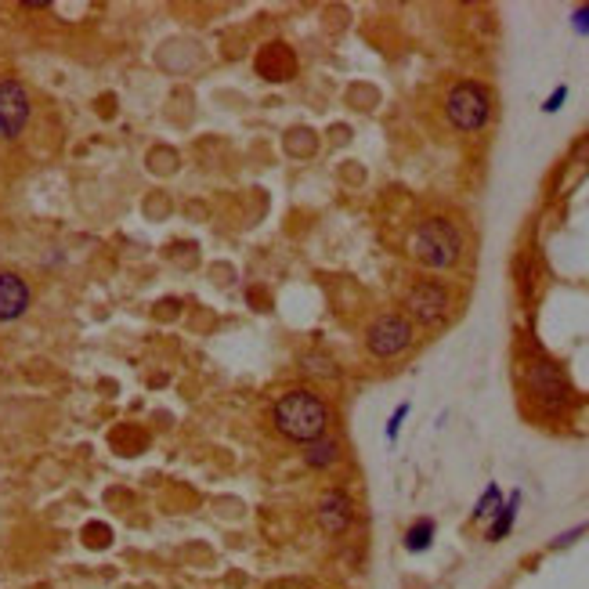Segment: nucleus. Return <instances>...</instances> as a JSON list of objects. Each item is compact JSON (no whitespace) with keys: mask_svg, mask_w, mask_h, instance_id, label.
I'll list each match as a JSON object with an SVG mask.
<instances>
[{"mask_svg":"<svg viewBox=\"0 0 589 589\" xmlns=\"http://www.w3.org/2000/svg\"><path fill=\"white\" fill-rule=\"evenodd\" d=\"M304 372H318V376H333V369H330V358H325V355H307V358H304Z\"/></svg>","mask_w":589,"mask_h":589,"instance_id":"14","label":"nucleus"},{"mask_svg":"<svg viewBox=\"0 0 589 589\" xmlns=\"http://www.w3.org/2000/svg\"><path fill=\"white\" fill-rule=\"evenodd\" d=\"M564 98H568V87H557L550 98H546V105H543V112H557L560 105H564Z\"/></svg>","mask_w":589,"mask_h":589,"instance_id":"16","label":"nucleus"},{"mask_svg":"<svg viewBox=\"0 0 589 589\" xmlns=\"http://www.w3.org/2000/svg\"><path fill=\"white\" fill-rule=\"evenodd\" d=\"M405 307H409V315H413L416 322L434 325V322H441L445 311H448V290L438 286V282H416V286L405 293Z\"/></svg>","mask_w":589,"mask_h":589,"instance_id":"6","label":"nucleus"},{"mask_svg":"<svg viewBox=\"0 0 589 589\" xmlns=\"http://www.w3.org/2000/svg\"><path fill=\"white\" fill-rule=\"evenodd\" d=\"M29 123V91L19 80H0V138H19Z\"/></svg>","mask_w":589,"mask_h":589,"instance_id":"5","label":"nucleus"},{"mask_svg":"<svg viewBox=\"0 0 589 589\" xmlns=\"http://www.w3.org/2000/svg\"><path fill=\"white\" fill-rule=\"evenodd\" d=\"M445 112L452 119V127H460V130H481L492 116V94L474 84V80H463V84H455L445 98Z\"/></svg>","mask_w":589,"mask_h":589,"instance_id":"3","label":"nucleus"},{"mask_svg":"<svg viewBox=\"0 0 589 589\" xmlns=\"http://www.w3.org/2000/svg\"><path fill=\"white\" fill-rule=\"evenodd\" d=\"M434 532H438V525H434L430 517L416 520V525L405 532V550H409V553H423V550L434 543Z\"/></svg>","mask_w":589,"mask_h":589,"instance_id":"12","label":"nucleus"},{"mask_svg":"<svg viewBox=\"0 0 589 589\" xmlns=\"http://www.w3.org/2000/svg\"><path fill=\"white\" fill-rule=\"evenodd\" d=\"M304 460H307V467H333L337 460H340V445L333 441V438H318V441H311L307 445V452H304Z\"/></svg>","mask_w":589,"mask_h":589,"instance_id":"10","label":"nucleus"},{"mask_svg":"<svg viewBox=\"0 0 589 589\" xmlns=\"http://www.w3.org/2000/svg\"><path fill=\"white\" fill-rule=\"evenodd\" d=\"M351 517H355V503L348 492H325L318 499V525L325 536H344L351 528Z\"/></svg>","mask_w":589,"mask_h":589,"instance_id":"7","label":"nucleus"},{"mask_svg":"<svg viewBox=\"0 0 589 589\" xmlns=\"http://www.w3.org/2000/svg\"><path fill=\"white\" fill-rule=\"evenodd\" d=\"M460 250H463V235L452 221L445 217H430L416 228L413 235V257L427 268H448L460 260Z\"/></svg>","mask_w":589,"mask_h":589,"instance_id":"2","label":"nucleus"},{"mask_svg":"<svg viewBox=\"0 0 589 589\" xmlns=\"http://www.w3.org/2000/svg\"><path fill=\"white\" fill-rule=\"evenodd\" d=\"M575 29L578 33H589V8H578L575 12Z\"/></svg>","mask_w":589,"mask_h":589,"instance_id":"18","label":"nucleus"},{"mask_svg":"<svg viewBox=\"0 0 589 589\" xmlns=\"http://www.w3.org/2000/svg\"><path fill=\"white\" fill-rule=\"evenodd\" d=\"M405 416H409V405H398V409H395V416L387 420V438H390V441L398 438V430H402V420H405Z\"/></svg>","mask_w":589,"mask_h":589,"instance_id":"15","label":"nucleus"},{"mask_svg":"<svg viewBox=\"0 0 589 589\" xmlns=\"http://www.w3.org/2000/svg\"><path fill=\"white\" fill-rule=\"evenodd\" d=\"M499 506H503V492H499V485H488L485 495H481L478 506H474V517H478V520H481V517H492Z\"/></svg>","mask_w":589,"mask_h":589,"instance_id":"13","label":"nucleus"},{"mask_svg":"<svg viewBox=\"0 0 589 589\" xmlns=\"http://www.w3.org/2000/svg\"><path fill=\"white\" fill-rule=\"evenodd\" d=\"M528 387H532V395L550 402V405H564L568 402V383L560 376V369L553 362H536L528 369Z\"/></svg>","mask_w":589,"mask_h":589,"instance_id":"8","label":"nucleus"},{"mask_svg":"<svg viewBox=\"0 0 589 589\" xmlns=\"http://www.w3.org/2000/svg\"><path fill=\"white\" fill-rule=\"evenodd\" d=\"M29 307V286L15 272H0V322H15Z\"/></svg>","mask_w":589,"mask_h":589,"instance_id":"9","label":"nucleus"},{"mask_svg":"<svg viewBox=\"0 0 589 589\" xmlns=\"http://www.w3.org/2000/svg\"><path fill=\"white\" fill-rule=\"evenodd\" d=\"M369 351L376 358H395L413 344V325L402 315H383L369 325Z\"/></svg>","mask_w":589,"mask_h":589,"instance_id":"4","label":"nucleus"},{"mask_svg":"<svg viewBox=\"0 0 589 589\" xmlns=\"http://www.w3.org/2000/svg\"><path fill=\"white\" fill-rule=\"evenodd\" d=\"M275 427L293 438V441H318L325 438V427H330V409L318 395L311 390H290V395L279 398L275 405Z\"/></svg>","mask_w":589,"mask_h":589,"instance_id":"1","label":"nucleus"},{"mask_svg":"<svg viewBox=\"0 0 589 589\" xmlns=\"http://www.w3.org/2000/svg\"><path fill=\"white\" fill-rule=\"evenodd\" d=\"M517 506H520V492H513L510 503H503V506L495 510V520H492V528H488V539H492V543H499V539L510 536L513 520H517Z\"/></svg>","mask_w":589,"mask_h":589,"instance_id":"11","label":"nucleus"},{"mask_svg":"<svg viewBox=\"0 0 589 589\" xmlns=\"http://www.w3.org/2000/svg\"><path fill=\"white\" fill-rule=\"evenodd\" d=\"M582 532H585V525H578V528H571V532H564V536H557V539H553V546L560 550V546H568V543H575V539H578Z\"/></svg>","mask_w":589,"mask_h":589,"instance_id":"17","label":"nucleus"}]
</instances>
